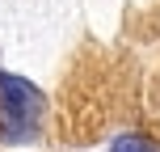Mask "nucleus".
I'll return each mask as SVG.
<instances>
[{"instance_id":"f257e3e1","label":"nucleus","mask_w":160,"mask_h":152,"mask_svg":"<svg viewBox=\"0 0 160 152\" xmlns=\"http://www.w3.org/2000/svg\"><path fill=\"white\" fill-rule=\"evenodd\" d=\"M42 93L21 76L0 72V139L4 144H25L42 127Z\"/></svg>"},{"instance_id":"f03ea898","label":"nucleus","mask_w":160,"mask_h":152,"mask_svg":"<svg viewBox=\"0 0 160 152\" xmlns=\"http://www.w3.org/2000/svg\"><path fill=\"white\" fill-rule=\"evenodd\" d=\"M114 152H160V148L143 135H122V139H114Z\"/></svg>"}]
</instances>
